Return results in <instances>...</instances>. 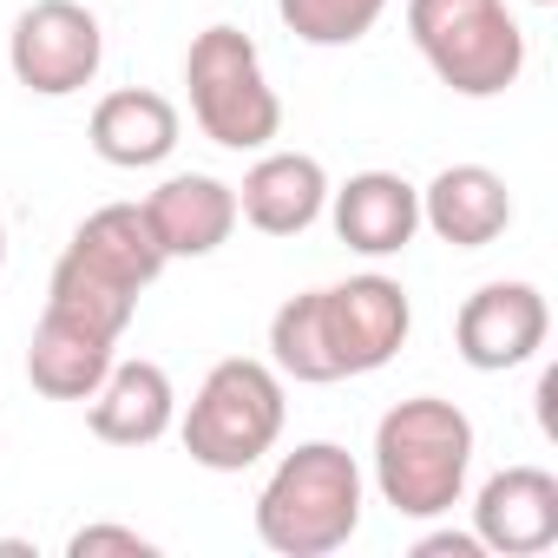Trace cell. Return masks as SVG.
<instances>
[{
  "label": "cell",
  "instance_id": "cell-9",
  "mask_svg": "<svg viewBox=\"0 0 558 558\" xmlns=\"http://www.w3.org/2000/svg\"><path fill=\"white\" fill-rule=\"evenodd\" d=\"M473 538L499 558H538L558 545V480L545 466H506L473 499Z\"/></svg>",
  "mask_w": 558,
  "mask_h": 558
},
{
  "label": "cell",
  "instance_id": "cell-22",
  "mask_svg": "<svg viewBox=\"0 0 558 558\" xmlns=\"http://www.w3.org/2000/svg\"><path fill=\"white\" fill-rule=\"evenodd\" d=\"M486 545L473 538V532H427L421 545H414V558H480Z\"/></svg>",
  "mask_w": 558,
  "mask_h": 558
},
{
  "label": "cell",
  "instance_id": "cell-24",
  "mask_svg": "<svg viewBox=\"0 0 558 558\" xmlns=\"http://www.w3.org/2000/svg\"><path fill=\"white\" fill-rule=\"evenodd\" d=\"M532 8H551V0H532Z\"/></svg>",
  "mask_w": 558,
  "mask_h": 558
},
{
  "label": "cell",
  "instance_id": "cell-17",
  "mask_svg": "<svg viewBox=\"0 0 558 558\" xmlns=\"http://www.w3.org/2000/svg\"><path fill=\"white\" fill-rule=\"evenodd\" d=\"M73 256H86V263H99L106 276H119V283H132V290H151L158 276H165V250H158V236H151V217H145V204H106V210H93L80 230H73V243H66Z\"/></svg>",
  "mask_w": 558,
  "mask_h": 558
},
{
  "label": "cell",
  "instance_id": "cell-18",
  "mask_svg": "<svg viewBox=\"0 0 558 558\" xmlns=\"http://www.w3.org/2000/svg\"><path fill=\"white\" fill-rule=\"evenodd\" d=\"M47 310L66 316V323H80V329H93V336H106V342H119V336L132 329V316H138V290L119 283V276H106L99 263H86V256L66 250V256L53 263Z\"/></svg>",
  "mask_w": 558,
  "mask_h": 558
},
{
  "label": "cell",
  "instance_id": "cell-16",
  "mask_svg": "<svg viewBox=\"0 0 558 558\" xmlns=\"http://www.w3.org/2000/svg\"><path fill=\"white\" fill-rule=\"evenodd\" d=\"M112 349L119 342H106V336H93V329H80V323L47 310L34 342H27V381L47 401H93L99 381L112 375Z\"/></svg>",
  "mask_w": 558,
  "mask_h": 558
},
{
  "label": "cell",
  "instance_id": "cell-13",
  "mask_svg": "<svg viewBox=\"0 0 558 558\" xmlns=\"http://www.w3.org/2000/svg\"><path fill=\"white\" fill-rule=\"evenodd\" d=\"M329 210H336V236L362 256H401L421 230V191L401 171H355Z\"/></svg>",
  "mask_w": 558,
  "mask_h": 558
},
{
  "label": "cell",
  "instance_id": "cell-14",
  "mask_svg": "<svg viewBox=\"0 0 558 558\" xmlns=\"http://www.w3.org/2000/svg\"><path fill=\"white\" fill-rule=\"evenodd\" d=\"M93 151L119 171H151L178 151V106L151 86H125V93H106L93 106V125H86Z\"/></svg>",
  "mask_w": 558,
  "mask_h": 558
},
{
  "label": "cell",
  "instance_id": "cell-11",
  "mask_svg": "<svg viewBox=\"0 0 558 558\" xmlns=\"http://www.w3.org/2000/svg\"><path fill=\"white\" fill-rule=\"evenodd\" d=\"M145 217L165 256H210L236 230V191L210 171H178L145 197Z\"/></svg>",
  "mask_w": 558,
  "mask_h": 558
},
{
  "label": "cell",
  "instance_id": "cell-3",
  "mask_svg": "<svg viewBox=\"0 0 558 558\" xmlns=\"http://www.w3.org/2000/svg\"><path fill=\"white\" fill-rule=\"evenodd\" d=\"M408 34L460 99H499L525 73V34L506 0H408Z\"/></svg>",
  "mask_w": 558,
  "mask_h": 558
},
{
  "label": "cell",
  "instance_id": "cell-8",
  "mask_svg": "<svg viewBox=\"0 0 558 558\" xmlns=\"http://www.w3.org/2000/svg\"><path fill=\"white\" fill-rule=\"evenodd\" d=\"M545 336H551V310L532 283H486L453 316L460 362L480 368V375H506V368L532 362L545 349Z\"/></svg>",
  "mask_w": 558,
  "mask_h": 558
},
{
  "label": "cell",
  "instance_id": "cell-5",
  "mask_svg": "<svg viewBox=\"0 0 558 558\" xmlns=\"http://www.w3.org/2000/svg\"><path fill=\"white\" fill-rule=\"evenodd\" d=\"M283 440V375L269 362L230 355L204 375L184 414V453L210 473H243Z\"/></svg>",
  "mask_w": 558,
  "mask_h": 558
},
{
  "label": "cell",
  "instance_id": "cell-2",
  "mask_svg": "<svg viewBox=\"0 0 558 558\" xmlns=\"http://www.w3.org/2000/svg\"><path fill=\"white\" fill-rule=\"evenodd\" d=\"M473 473V421L440 401L414 395L395 401L375 427V486L401 519H440L460 506Z\"/></svg>",
  "mask_w": 558,
  "mask_h": 558
},
{
  "label": "cell",
  "instance_id": "cell-12",
  "mask_svg": "<svg viewBox=\"0 0 558 558\" xmlns=\"http://www.w3.org/2000/svg\"><path fill=\"white\" fill-rule=\"evenodd\" d=\"M421 223H427L440 243H453V250H486V243H499L506 223H512V191H506V178L486 171V165H447V171L421 191Z\"/></svg>",
  "mask_w": 558,
  "mask_h": 558
},
{
  "label": "cell",
  "instance_id": "cell-23",
  "mask_svg": "<svg viewBox=\"0 0 558 558\" xmlns=\"http://www.w3.org/2000/svg\"><path fill=\"white\" fill-rule=\"evenodd\" d=\"M0 263H8V217H0Z\"/></svg>",
  "mask_w": 558,
  "mask_h": 558
},
{
  "label": "cell",
  "instance_id": "cell-15",
  "mask_svg": "<svg viewBox=\"0 0 558 558\" xmlns=\"http://www.w3.org/2000/svg\"><path fill=\"white\" fill-rule=\"evenodd\" d=\"M178 421V388L158 362H112L93 395V434L106 447H151Z\"/></svg>",
  "mask_w": 558,
  "mask_h": 558
},
{
  "label": "cell",
  "instance_id": "cell-7",
  "mask_svg": "<svg viewBox=\"0 0 558 558\" xmlns=\"http://www.w3.org/2000/svg\"><path fill=\"white\" fill-rule=\"evenodd\" d=\"M316 296H323V342H329L336 381L375 375L401 355V342L414 329V310H408V290L395 276H349V283L316 290Z\"/></svg>",
  "mask_w": 558,
  "mask_h": 558
},
{
  "label": "cell",
  "instance_id": "cell-20",
  "mask_svg": "<svg viewBox=\"0 0 558 558\" xmlns=\"http://www.w3.org/2000/svg\"><path fill=\"white\" fill-rule=\"evenodd\" d=\"M276 14L310 47H355L362 34H375L388 0H276Z\"/></svg>",
  "mask_w": 558,
  "mask_h": 558
},
{
  "label": "cell",
  "instance_id": "cell-6",
  "mask_svg": "<svg viewBox=\"0 0 558 558\" xmlns=\"http://www.w3.org/2000/svg\"><path fill=\"white\" fill-rule=\"evenodd\" d=\"M99 60H106V34L80 0H34L8 34V66L40 99H66L80 86H93Z\"/></svg>",
  "mask_w": 558,
  "mask_h": 558
},
{
  "label": "cell",
  "instance_id": "cell-1",
  "mask_svg": "<svg viewBox=\"0 0 558 558\" xmlns=\"http://www.w3.org/2000/svg\"><path fill=\"white\" fill-rule=\"evenodd\" d=\"M362 525V466L336 440H303L256 493V538L276 558H329Z\"/></svg>",
  "mask_w": 558,
  "mask_h": 558
},
{
  "label": "cell",
  "instance_id": "cell-19",
  "mask_svg": "<svg viewBox=\"0 0 558 558\" xmlns=\"http://www.w3.org/2000/svg\"><path fill=\"white\" fill-rule=\"evenodd\" d=\"M269 368L290 375V381H310V388L336 381V362H329V342H323V296L316 290L290 296L283 310L269 316Z\"/></svg>",
  "mask_w": 558,
  "mask_h": 558
},
{
  "label": "cell",
  "instance_id": "cell-10",
  "mask_svg": "<svg viewBox=\"0 0 558 558\" xmlns=\"http://www.w3.org/2000/svg\"><path fill=\"white\" fill-rule=\"evenodd\" d=\"M329 204V171L310 151H263L236 184V217L263 236H303Z\"/></svg>",
  "mask_w": 558,
  "mask_h": 558
},
{
  "label": "cell",
  "instance_id": "cell-21",
  "mask_svg": "<svg viewBox=\"0 0 558 558\" xmlns=\"http://www.w3.org/2000/svg\"><path fill=\"white\" fill-rule=\"evenodd\" d=\"M158 558V538H145L138 525H80L66 538V558Z\"/></svg>",
  "mask_w": 558,
  "mask_h": 558
},
{
  "label": "cell",
  "instance_id": "cell-4",
  "mask_svg": "<svg viewBox=\"0 0 558 558\" xmlns=\"http://www.w3.org/2000/svg\"><path fill=\"white\" fill-rule=\"evenodd\" d=\"M191 119L223 151H263L283 132V99L263 80V53L243 27H204L184 53Z\"/></svg>",
  "mask_w": 558,
  "mask_h": 558
}]
</instances>
